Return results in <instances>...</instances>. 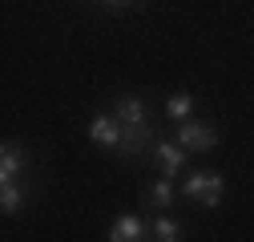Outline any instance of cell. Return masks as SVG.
<instances>
[{"label": "cell", "instance_id": "30bf717a", "mask_svg": "<svg viewBox=\"0 0 254 242\" xmlns=\"http://www.w3.org/2000/svg\"><path fill=\"white\" fill-rule=\"evenodd\" d=\"M190 109H194V97H190V93H174V97L166 101V113H170L174 121H186Z\"/></svg>", "mask_w": 254, "mask_h": 242}, {"label": "cell", "instance_id": "277c9868", "mask_svg": "<svg viewBox=\"0 0 254 242\" xmlns=\"http://www.w3.org/2000/svg\"><path fill=\"white\" fill-rule=\"evenodd\" d=\"M117 133H121V125H117L113 113H97V117L89 121V137H93V145H101V149H113L117 145Z\"/></svg>", "mask_w": 254, "mask_h": 242}, {"label": "cell", "instance_id": "7c38bea8", "mask_svg": "<svg viewBox=\"0 0 254 242\" xmlns=\"http://www.w3.org/2000/svg\"><path fill=\"white\" fill-rule=\"evenodd\" d=\"M174 202V182L162 178V182H153V190H149V206H170Z\"/></svg>", "mask_w": 254, "mask_h": 242}, {"label": "cell", "instance_id": "6da1fadb", "mask_svg": "<svg viewBox=\"0 0 254 242\" xmlns=\"http://www.w3.org/2000/svg\"><path fill=\"white\" fill-rule=\"evenodd\" d=\"M182 194L214 210V206L222 202V174H210V170H198V174H190V178L182 182Z\"/></svg>", "mask_w": 254, "mask_h": 242}, {"label": "cell", "instance_id": "5b68a950", "mask_svg": "<svg viewBox=\"0 0 254 242\" xmlns=\"http://www.w3.org/2000/svg\"><path fill=\"white\" fill-rule=\"evenodd\" d=\"M153 158H157V166L166 170V178H174V174L186 166V149H182L178 141H157V145H153Z\"/></svg>", "mask_w": 254, "mask_h": 242}, {"label": "cell", "instance_id": "8992f818", "mask_svg": "<svg viewBox=\"0 0 254 242\" xmlns=\"http://www.w3.org/2000/svg\"><path fill=\"white\" fill-rule=\"evenodd\" d=\"M137 238H145V222L137 214H121L109 226V242H137Z\"/></svg>", "mask_w": 254, "mask_h": 242}, {"label": "cell", "instance_id": "52a82bcc", "mask_svg": "<svg viewBox=\"0 0 254 242\" xmlns=\"http://www.w3.org/2000/svg\"><path fill=\"white\" fill-rule=\"evenodd\" d=\"M24 170V149L20 145H0V182H12Z\"/></svg>", "mask_w": 254, "mask_h": 242}, {"label": "cell", "instance_id": "3957f363", "mask_svg": "<svg viewBox=\"0 0 254 242\" xmlns=\"http://www.w3.org/2000/svg\"><path fill=\"white\" fill-rule=\"evenodd\" d=\"M145 145H149V121H141V125H121L113 154L117 158H133V154H141Z\"/></svg>", "mask_w": 254, "mask_h": 242}, {"label": "cell", "instance_id": "7a4b0ae2", "mask_svg": "<svg viewBox=\"0 0 254 242\" xmlns=\"http://www.w3.org/2000/svg\"><path fill=\"white\" fill-rule=\"evenodd\" d=\"M178 145L186 149V154H190V149H198V154H210V149L218 145V133H214V125H202V121H182V125H178Z\"/></svg>", "mask_w": 254, "mask_h": 242}, {"label": "cell", "instance_id": "9c48e42d", "mask_svg": "<svg viewBox=\"0 0 254 242\" xmlns=\"http://www.w3.org/2000/svg\"><path fill=\"white\" fill-rule=\"evenodd\" d=\"M24 206V186L12 178V182H0V210L4 214H16V210Z\"/></svg>", "mask_w": 254, "mask_h": 242}, {"label": "cell", "instance_id": "ba28073f", "mask_svg": "<svg viewBox=\"0 0 254 242\" xmlns=\"http://www.w3.org/2000/svg\"><path fill=\"white\" fill-rule=\"evenodd\" d=\"M113 117H117V125H141V121H145V105H141V97H121L117 109H113Z\"/></svg>", "mask_w": 254, "mask_h": 242}, {"label": "cell", "instance_id": "4fadbf2b", "mask_svg": "<svg viewBox=\"0 0 254 242\" xmlns=\"http://www.w3.org/2000/svg\"><path fill=\"white\" fill-rule=\"evenodd\" d=\"M105 4H109V8H125V4H129V0H105Z\"/></svg>", "mask_w": 254, "mask_h": 242}, {"label": "cell", "instance_id": "8fae6325", "mask_svg": "<svg viewBox=\"0 0 254 242\" xmlns=\"http://www.w3.org/2000/svg\"><path fill=\"white\" fill-rule=\"evenodd\" d=\"M153 238H157V242H178V238H182V226H178L174 218H157V222H153Z\"/></svg>", "mask_w": 254, "mask_h": 242}]
</instances>
